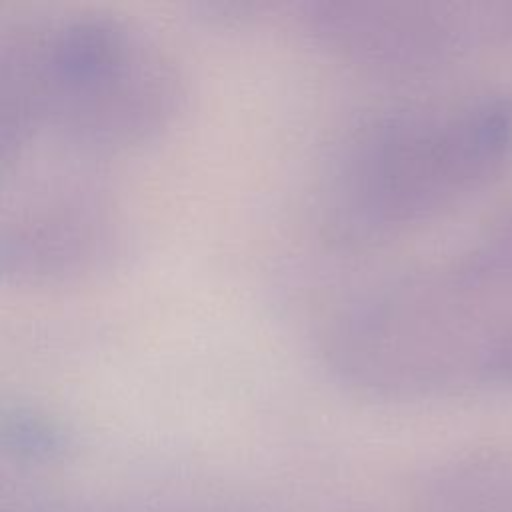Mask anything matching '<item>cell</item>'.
Returning a JSON list of instances; mask_svg holds the SVG:
<instances>
[{
  "label": "cell",
  "instance_id": "1",
  "mask_svg": "<svg viewBox=\"0 0 512 512\" xmlns=\"http://www.w3.org/2000/svg\"><path fill=\"white\" fill-rule=\"evenodd\" d=\"M186 96L170 48L126 16L50 8L0 24V154L42 146L104 162L162 138Z\"/></svg>",
  "mask_w": 512,
  "mask_h": 512
},
{
  "label": "cell",
  "instance_id": "2",
  "mask_svg": "<svg viewBox=\"0 0 512 512\" xmlns=\"http://www.w3.org/2000/svg\"><path fill=\"white\" fill-rule=\"evenodd\" d=\"M512 148L502 100L370 112L336 144L322 180L320 224L340 248H372L446 210Z\"/></svg>",
  "mask_w": 512,
  "mask_h": 512
},
{
  "label": "cell",
  "instance_id": "4",
  "mask_svg": "<svg viewBox=\"0 0 512 512\" xmlns=\"http://www.w3.org/2000/svg\"><path fill=\"white\" fill-rule=\"evenodd\" d=\"M302 28L332 60L372 74L406 72L458 42L460 16L438 4L326 0L302 8Z\"/></svg>",
  "mask_w": 512,
  "mask_h": 512
},
{
  "label": "cell",
  "instance_id": "3",
  "mask_svg": "<svg viewBox=\"0 0 512 512\" xmlns=\"http://www.w3.org/2000/svg\"><path fill=\"white\" fill-rule=\"evenodd\" d=\"M0 272L14 286H64L130 252L126 212L102 162L30 146L0 154Z\"/></svg>",
  "mask_w": 512,
  "mask_h": 512
},
{
  "label": "cell",
  "instance_id": "5",
  "mask_svg": "<svg viewBox=\"0 0 512 512\" xmlns=\"http://www.w3.org/2000/svg\"><path fill=\"white\" fill-rule=\"evenodd\" d=\"M0 438L6 454L30 464L58 460L70 448V436L60 420L22 402L2 410Z\"/></svg>",
  "mask_w": 512,
  "mask_h": 512
}]
</instances>
